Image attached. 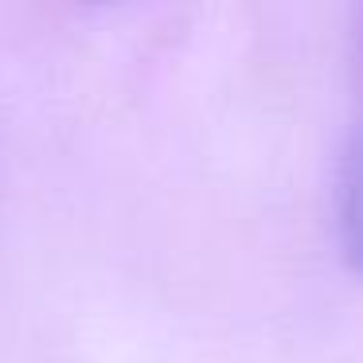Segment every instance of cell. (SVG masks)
<instances>
[{"mask_svg":"<svg viewBox=\"0 0 363 363\" xmlns=\"http://www.w3.org/2000/svg\"><path fill=\"white\" fill-rule=\"evenodd\" d=\"M336 227H340V250H344L347 266L363 274V125L355 129L344 168H340Z\"/></svg>","mask_w":363,"mask_h":363,"instance_id":"obj_1","label":"cell"}]
</instances>
